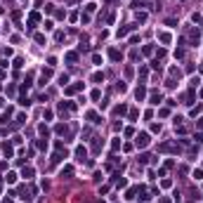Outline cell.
Listing matches in <instances>:
<instances>
[{"mask_svg":"<svg viewBox=\"0 0 203 203\" xmlns=\"http://www.w3.org/2000/svg\"><path fill=\"white\" fill-rule=\"evenodd\" d=\"M10 118H12V109H7V111H3V114H0V123H3V125H5Z\"/></svg>","mask_w":203,"mask_h":203,"instance_id":"ac0fdd59","label":"cell"},{"mask_svg":"<svg viewBox=\"0 0 203 203\" xmlns=\"http://www.w3.org/2000/svg\"><path fill=\"white\" fill-rule=\"evenodd\" d=\"M43 26H45V31H52V28H54V24H52V21H50V19H47V21H45V24H43Z\"/></svg>","mask_w":203,"mask_h":203,"instance_id":"8d00e7d4","label":"cell"},{"mask_svg":"<svg viewBox=\"0 0 203 203\" xmlns=\"http://www.w3.org/2000/svg\"><path fill=\"white\" fill-rule=\"evenodd\" d=\"M149 102H151L154 106H158V104L163 102V95H161L158 90H151V92H149Z\"/></svg>","mask_w":203,"mask_h":203,"instance_id":"277c9868","label":"cell"},{"mask_svg":"<svg viewBox=\"0 0 203 203\" xmlns=\"http://www.w3.org/2000/svg\"><path fill=\"white\" fill-rule=\"evenodd\" d=\"M158 40H161L163 45H170V43H173V35L165 33V31H161V33H158Z\"/></svg>","mask_w":203,"mask_h":203,"instance_id":"30bf717a","label":"cell"},{"mask_svg":"<svg viewBox=\"0 0 203 203\" xmlns=\"http://www.w3.org/2000/svg\"><path fill=\"white\" fill-rule=\"evenodd\" d=\"M116 90H118V92H125V90H127V85H125V83H123V80H121V83H118V85H116Z\"/></svg>","mask_w":203,"mask_h":203,"instance_id":"d6a6232c","label":"cell"},{"mask_svg":"<svg viewBox=\"0 0 203 203\" xmlns=\"http://www.w3.org/2000/svg\"><path fill=\"white\" fill-rule=\"evenodd\" d=\"M198 83H201V78H198V76H194V78H191V87H198Z\"/></svg>","mask_w":203,"mask_h":203,"instance_id":"74e56055","label":"cell"},{"mask_svg":"<svg viewBox=\"0 0 203 203\" xmlns=\"http://www.w3.org/2000/svg\"><path fill=\"white\" fill-rule=\"evenodd\" d=\"M33 175H35V170H33V168H31V165H26V168H24V170H21V177H24V179H31V177H33Z\"/></svg>","mask_w":203,"mask_h":203,"instance_id":"5bb4252c","label":"cell"},{"mask_svg":"<svg viewBox=\"0 0 203 203\" xmlns=\"http://www.w3.org/2000/svg\"><path fill=\"white\" fill-rule=\"evenodd\" d=\"M3 78H5V71H0V80H3Z\"/></svg>","mask_w":203,"mask_h":203,"instance_id":"ee69618b","label":"cell"},{"mask_svg":"<svg viewBox=\"0 0 203 203\" xmlns=\"http://www.w3.org/2000/svg\"><path fill=\"white\" fill-rule=\"evenodd\" d=\"M92 139H95V142H92V151L99 154V151H102V146H104V142H102L99 137H92Z\"/></svg>","mask_w":203,"mask_h":203,"instance_id":"4fadbf2b","label":"cell"},{"mask_svg":"<svg viewBox=\"0 0 203 203\" xmlns=\"http://www.w3.org/2000/svg\"><path fill=\"white\" fill-rule=\"evenodd\" d=\"M135 26L132 24H127V26H123V28H118V38H123V35H127V33H130Z\"/></svg>","mask_w":203,"mask_h":203,"instance_id":"2e32d148","label":"cell"},{"mask_svg":"<svg viewBox=\"0 0 203 203\" xmlns=\"http://www.w3.org/2000/svg\"><path fill=\"white\" fill-rule=\"evenodd\" d=\"M165 26H177V19H165Z\"/></svg>","mask_w":203,"mask_h":203,"instance_id":"b9f144b4","label":"cell"},{"mask_svg":"<svg viewBox=\"0 0 203 203\" xmlns=\"http://www.w3.org/2000/svg\"><path fill=\"white\" fill-rule=\"evenodd\" d=\"M196 127H198V132H203V118H201V121H196Z\"/></svg>","mask_w":203,"mask_h":203,"instance_id":"7bdbcfd3","label":"cell"},{"mask_svg":"<svg viewBox=\"0 0 203 203\" xmlns=\"http://www.w3.org/2000/svg\"><path fill=\"white\" fill-rule=\"evenodd\" d=\"M57 80H59V85H62V87H66V85H69V76H66V73H62Z\"/></svg>","mask_w":203,"mask_h":203,"instance_id":"7402d4cb","label":"cell"},{"mask_svg":"<svg viewBox=\"0 0 203 203\" xmlns=\"http://www.w3.org/2000/svg\"><path fill=\"white\" fill-rule=\"evenodd\" d=\"M33 38H35V43H38V45H45V35H43V33H35Z\"/></svg>","mask_w":203,"mask_h":203,"instance_id":"f1b7e54d","label":"cell"},{"mask_svg":"<svg viewBox=\"0 0 203 203\" xmlns=\"http://www.w3.org/2000/svg\"><path fill=\"white\" fill-rule=\"evenodd\" d=\"M151 132H161V123H151Z\"/></svg>","mask_w":203,"mask_h":203,"instance_id":"e575fe53","label":"cell"},{"mask_svg":"<svg viewBox=\"0 0 203 203\" xmlns=\"http://www.w3.org/2000/svg\"><path fill=\"white\" fill-rule=\"evenodd\" d=\"M187 35H189V43H191V45H198V40H201L198 28H187Z\"/></svg>","mask_w":203,"mask_h":203,"instance_id":"3957f363","label":"cell"},{"mask_svg":"<svg viewBox=\"0 0 203 203\" xmlns=\"http://www.w3.org/2000/svg\"><path fill=\"white\" fill-rule=\"evenodd\" d=\"M92 83H104V73H92Z\"/></svg>","mask_w":203,"mask_h":203,"instance_id":"603a6c76","label":"cell"},{"mask_svg":"<svg viewBox=\"0 0 203 203\" xmlns=\"http://www.w3.org/2000/svg\"><path fill=\"white\" fill-rule=\"evenodd\" d=\"M95 10H97V5H95V3H87V5H85V14H92Z\"/></svg>","mask_w":203,"mask_h":203,"instance_id":"4316f807","label":"cell"},{"mask_svg":"<svg viewBox=\"0 0 203 203\" xmlns=\"http://www.w3.org/2000/svg\"><path fill=\"white\" fill-rule=\"evenodd\" d=\"M83 90V83H73V85H66V95H76V92Z\"/></svg>","mask_w":203,"mask_h":203,"instance_id":"52a82bcc","label":"cell"},{"mask_svg":"<svg viewBox=\"0 0 203 203\" xmlns=\"http://www.w3.org/2000/svg\"><path fill=\"white\" fill-rule=\"evenodd\" d=\"M158 116H161V118H165V116H170V111H168V109H161V111H158Z\"/></svg>","mask_w":203,"mask_h":203,"instance_id":"f35d334b","label":"cell"},{"mask_svg":"<svg viewBox=\"0 0 203 203\" xmlns=\"http://www.w3.org/2000/svg\"><path fill=\"white\" fill-rule=\"evenodd\" d=\"M135 99H137V102H144V99H146V87H144V85H139V87L135 90Z\"/></svg>","mask_w":203,"mask_h":203,"instance_id":"5b68a950","label":"cell"},{"mask_svg":"<svg viewBox=\"0 0 203 203\" xmlns=\"http://www.w3.org/2000/svg\"><path fill=\"white\" fill-rule=\"evenodd\" d=\"M135 144L139 146V149H146V146L151 144V137H149V132H139V135L135 137Z\"/></svg>","mask_w":203,"mask_h":203,"instance_id":"6da1fadb","label":"cell"},{"mask_svg":"<svg viewBox=\"0 0 203 203\" xmlns=\"http://www.w3.org/2000/svg\"><path fill=\"white\" fill-rule=\"evenodd\" d=\"M142 52H144V54H151V52H154V47H151V45H144V50H142Z\"/></svg>","mask_w":203,"mask_h":203,"instance_id":"ab89813d","label":"cell"},{"mask_svg":"<svg viewBox=\"0 0 203 203\" xmlns=\"http://www.w3.org/2000/svg\"><path fill=\"white\" fill-rule=\"evenodd\" d=\"M59 175H62V177H64V179H69V177H71V175H73V165H64V168H62V170H59Z\"/></svg>","mask_w":203,"mask_h":203,"instance_id":"7c38bea8","label":"cell"},{"mask_svg":"<svg viewBox=\"0 0 203 203\" xmlns=\"http://www.w3.org/2000/svg\"><path fill=\"white\" fill-rule=\"evenodd\" d=\"M76 156H78V161H85V158H87V149H85V146H78V149H76Z\"/></svg>","mask_w":203,"mask_h":203,"instance_id":"9a60e30c","label":"cell"},{"mask_svg":"<svg viewBox=\"0 0 203 203\" xmlns=\"http://www.w3.org/2000/svg\"><path fill=\"white\" fill-rule=\"evenodd\" d=\"M38 132H40V137H47V135H50V130H47V125H38Z\"/></svg>","mask_w":203,"mask_h":203,"instance_id":"83f0119b","label":"cell"},{"mask_svg":"<svg viewBox=\"0 0 203 203\" xmlns=\"http://www.w3.org/2000/svg\"><path fill=\"white\" fill-rule=\"evenodd\" d=\"M163 57H165V50H163V47H161V50H158V52H156V59H163Z\"/></svg>","mask_w":203,"mask_h":203,"instance_id":"60d3db41","label":"cell"},{"mask_svg":"<svg viewBox=\"0 0 203 203\" xmlns=\"http://www.w3.org/2000/svg\"><path fill=\"white\" fill-rule=\"evenodd\" d=\"M0 191H3V187H0Z\"/></svg>","mask_w":203,"mask_h":203,"instance_id":"f6af8a7d","label":"cell"},{"mask_svg":"<svg viewBox=\"0 0 203 203\" xmlns=\"http://www.w3.org/2000/svg\"><path fill=\"white\" fill-rule=\"evenodd\" d=\"M17 123H19V125L26 123V114H19V116H17Z\"/></svg>","mask_w":203,"mask_h":203,"instance_id":"d590c367","label":"cell"},{"mask_svg":"<svg viewBox=\"0 0 203 203\" xmlns=\"http://www.w3.org/2000/svg\"><path fill=\"white\" fill-rule=\"evenodd\" d=\"M87 121H90L92 125H99V123H102V116L95 114V111H87Z\"/></svg>","mask_w":203,"mask_h":203,"instance_id":"ba28073f","label":"cell"},{"mask_svg":"<svg viewBox=\"0 0 203 203\" xmlns=\"http://www.w3.org/2000/svg\"><path fill=\"white\" fill-rule=\"evenodd\" d=\"M158 151H161V154H179V146L173 144V142H163V144L158 146Z\"/></svg>","mask_w":203,"mask_h":203,"instance_id":"7a4b0ae2","label":"cell"},{"mask_svg":"<svg viewBox=\"0 0 203 203\" xmlns=\"http://www.w3.org/2000/svg\"><path fill=\"white\" fill-rule=\"evenodd\" d=\"M50 78H52V66H50V69H43V73H40V85H45Z\"/></svg>","mask_w":203,"mask_h":203,"instance_id":"9c48e42d","label":"cell"},{"mask_svg":"<svg viewBox=\"0 0 203 203\" xmlns=\"http://www.w3.org/2000/svg\"><path fill=\"white\" fill-rule=\"evenodd\" d=\"M111 149H114V151H118V149H121V139H118V137L111 142Z\"/></svg>","mask_w":203,"mask_h":203,"instance_id":"4dcf8cb0","label":"cell"},{"mask_svg":"<svg viewBox=\"0 0 203 203\" xmlns=\"http://www.w3.org/2000/svg\"><path fill=\"white\" fill-rule=\"evenodd\" d=\"M114 114H116V116H125V114H127V106H125V104H118V106L114 109Z\"/></svg>","mask_w":203,"mask_h":203,"instance_id":"e0dca14e","label":"cell"},{"mask_svg":"<svg viewBox=\"0 0 203 203\" xmlns=\"http://www.w3.org/2000/svg\"><path fill=\"white\" fill-rule=\"evenodd\" d=\"M14 66H17V69H21V66H24V59H21V57H17V59H14Z\"/></svg>","mask_w":203,"mask_h":203,"instance_id":"836d02e7","label":"cell"},{"mask_svg":"<svg viewBox=\"0 0 203 203\" xmlns=\"http://www.w3.org/2000/svg\"><path fill=\"white\" fill-rule=\"evenodd\" d=\"M5 182H7V184H14V182H17V173H7Z\"/></svg>","mask_w":203,"mask_h":203,"instance_id":"cb8c5ba5","label":"cell"},{"mask_svg":"<svg viewBox=\"0 0 203 203\" xmlns=\"http://www.w3.org/2000/svg\"><path fill=\"white\" fill-rule=\"evenodd\" d=\"M135 19H137V21H146V14H144V12H139V10H137V14H135Z\"/></svg>","mask_w":203,"mask_h":203,"instance_id":"f546056e","label":"cell"},{"mask_svg":"<svg viewBox=\"0 0 203 203\" xmlns=\"http://www.w3.org/2000/svg\"><path fill=\"white\" fill-rule=\"evenodd\" d=\"M137 116H139L137 109H130V111H127V118H130V121H137Z\"/></svg>","mask_w":203,"mask_h":203,"instance_id":"d4e9b609","label":"cell"},{"mask_svg":"<svg viewBox=\"0 0 203 203\" xmlns=\"http://www.w3.org/2000/svg\"><path fill=\"white\" fill-rule=\"evenodd\" d=\"M135 194H137V189H135V187H132V189H127V191H125V198H127V201H132V198H135Z\"/></svg>","mask_w":203,"mask_h":203,"instance_id":"484cf974","label":"cell"},{"mask_svg":"<svg viewBox=\"0 0 203 203\" xmlns=\"http://www.w3.org/2000/svg\"><path fill=\"white\" fill-rule=\"evenodd\" d=\"M3 154H5L7 158H12V156H14V149H12V144H3Z\"/></svg>","mask_w":203,"mask_h":203,"instance_id":"d6986e66","label":"cell"},{"mask_svg":"<svg viewBox=\"0 0 203 203\" xmlns=\"http://www.w3.org/2000/svg\"><path fill=\"white\" fill-rule=\"evenodd\" d=\"M149 161H151L149 154H142V156H139V163H149Z\"/></svg>","mask_w":203,"mask_h":203,"instance_id":"1f68e13d","label":"cell"},{"mask_svg":"<svg viewBox=\"0 0 203 203\" xmlns=\"http://www.w3.org/2000/svg\"><path fill=\"white\" fill-rule=\"evenodd\" d=\"M66 62L69 64H76L78 62V52H66Z\"/></svg>","mask_w":203,"mask_h":203,"instance_id":"ffe728a7","label":"cell"},{"mask_svg":"<svg viewBox=\"0 0 203 203\" xmlns=\"http://www.w3.org/2000/svg\"><path fill=\"white\" fill-rule=\"evenodd\" d=\"M38 21H40V14H38V12H31V14H28V28H33Z\"/></svg>","mask_w":203,"mask_h":203,"instance_id":"8fae6325","label":"cell"},{"mask_svg":"<svg viewBox=\"0 0 203 203\" xmlns=\"http://www.w3.org/2000/svg\"><path fill=\"white\" fill-rule=\"evenodd\" d=\"M109 57H111V62H121L123 59V52L116 50V47H111V50H109Z\"/></svg>","mask_w":203,"mask_h":203,"instance_id":"8992f818","label":"cell"},{"mask_svg":"<svg viewBox=\"0 0 203 203\" xmlns=\"http://www.w3.org/2000/svg\"><path fill=\"white\" fill-rule=\"evenodd\" d=\"M54 132H57V135H66V132H69V127H66L64 123H59V125H54Z\"/></svg>","mask_w":203,"mask_h":203,"instance_id":"44dd1931","label":"cell"}]
</instances>
